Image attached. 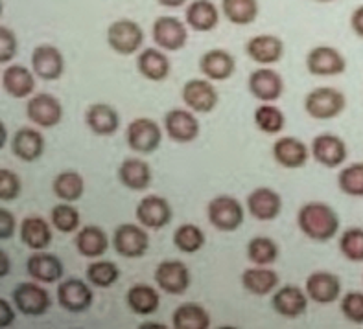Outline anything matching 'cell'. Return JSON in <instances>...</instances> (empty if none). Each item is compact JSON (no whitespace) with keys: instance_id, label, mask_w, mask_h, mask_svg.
Masks as SVG:
<instances>
[{"instance_id":"cell-24","label":"cell","mask_w":363,"mask_h":329,"mask_svg":"<svg viewBox=\"0 0 363 329\" xmlns=\"http://www.w3.org/2000/svg\"><path fill=\"white\" fill-rule=\"evenodd\" d=\"M272 155L279 166L286 169H299L308 162L310 151L306 144L295 137H282L273 144Z\"/></svg>"},{"instance_id":"cell-36","label":"cell","mask_w":363,"mask_h":329,"mask_svg":"<svg viewBox=\"0 0 363 329\" xmlns=\"http://www.w3.org/2000/svg\"><path fill=\"white\" fill-rule=\"evenodd\" d=\"M125 304L135 315H153L161 306V296L157 289L146 284H137L125 294Z\"/></svg>"},{"instance_id":"cell-48","label":"cell","mask_w":363,"mask_h":329,"mask_svg":"<svg viewBox=\"0 0 363 329\" xmlns=\"http://www.w3.org/2000/svg\"><path fill=\"white\" fill-rule=\"evenodd\" d=\"M17 35L13 33V30H9L8 26L2 24V26H0V63H9V61L17 55Z\"/></svg>"},{"instance_id":"cell-42","label":"cell","mask_w":363,"mask_h":329,"mask_svg":"<svg viewBox=\"0 0 363 329\" xmlns=\"http://www.w3.org/2000/svg\"><path fill=\"white\" fill-rule=\"evenodd\" d=\"M85 278L91 285L98 289H107L115 285L120 278V269L113 261H94L85 270Z\"/></svg>"},{"instance_id":"cell-10","label":"cell","mask_w":363,"mask_h":329,"mask_svg":"<svg viewBox=\"0 0 363 329\" xmlns=\"http://www.w3.org/2000/svg\"><path fill=\"white\" fill-rule=\"evenodd\" d=\"M57 304L69 313H85L94 302L92 289L83 279L67 278L57 285Z\"/></svg>"},{"instance_id":"cell-6","label":"cell","mask_w":363,"mask_h":329,"mask_svg":"<svg viewBox=\"0 0 363 329\" xmlns=\"http://www.w3.org/2000/svg\"><path fill=\"white\" fill-rule=\"evenodd\" d=\"M152 37L161 50L166 52H179L183 50L189 42V32L186 24L177 17L172 15H162L157 17L152 28Z\"/></svg>"},{"instance_id":"cell-1","label":"cell","mask_w":363,"mask_h":329,"mask_svg":"<svg viewBox=\"0 0 363 329\" xmlns=\"http://www.w3.org/2000/svg\"><path fill=\"white\" fill-rule=\"evenodd\" d=\"M299 230L312 241H330L340 230V217L327 202H306L297 214Z\"/></svg>"},{"instance_id":"cell-12","label":"cell","mask_w":363,"mask_h":329,"mask_svg":"<svg viewBox=\"0 0 363 329\" xmlns=\"http://www.w3.org/2000/svg\"><path fill=\"white\" fill-rule=\"evenodd\" d=\"M155 282L162 293L179 296L190 287V270L183 261L164 260L157 265Z\"/></svg>"},{"instance_id":"cell-43","label":"cell","mask_w":363,"mask_h":329,"mask_svg":"<svg viewBox=\"0 0 363 329\" xmlns=\"http://www.w3.org/2000/svg\"><path fill=\"white\" fill-rule=\"evenodd\" d=\"M50 223L57 232L72 233L79 229L82 215H79L78 208L72 206V202L55 204L50 212Z\"/></svg>"},{"instance_id":"cell-3","label":"cell","mask_w":363,"mask_h":329,"mask_svg":"<svg viewBox=\"0 0 363 329\" xmlns=\"http://www.w3.org/2000/svg\"><path fill=\"white\" fill-rule=\"evenodd\" d=\"M207 217L212 226L220 232H235L244 223L245 212L242 202L235 197L218 195L208 202Z\"/></svg>"},{"instance_id":"cell-26","label":"cell","mask_w":363,"mask_h":329,"mask_svg":"<svg viewBox=\"0 0 363 329\" xmlns=\"http://www.w3.org/2000/svg\"><path fill=\"white\" fill-rule=\"evenodd\" d=\"M199 70L211 81H225L236 70V61L233 54L221 48H214L201 55L199 59Z\"/></svg>"},{"instance_id":"cell-51","label":"cell","mask_w":363,"mask_h":329,"mask_svg":"<svg viewBox=\"0 0 363 329\" xmlns=\"http://www.w3.org/2000/svg\"><path fill=\"white\" fill-rule=\"evenodd\" d=\"M350 28L359 39H363V4L358 6L350 15Z\"/></svg>"},{"instance_id":"cell-50","label":"cell","mask_w":363,"mask_h":329,"mask_svg":"<svg viewBox=\"0 0 363 329\" xmlns=\"http://www.w3.org/2000/svg\"><path fill=\"white\" fill-rule=\"evenodd\" d=\"M15 322V311L11 309L9 302L6 298H0V328H8L13 325Z\"/></svg>"},{"instance_id":"cell-47","label":"cell","mask_w":363,"mask_h":329,"mask_svg":"<svg viewBox=\"0 0 363 329\" xmlns=\"http://www.w3.org/2000/svg\"><path fill=\"white\" fill-rule=\"evenodd\" d=\"M21 192H23L21 177L11 169H0V199H2V202L15 201V199H18Z\"/></svg>"},{"instance_id":"cell-23","label":"cell","mask_w":363,"mask_h":329,"mask_svg":"<svg viewBox=\"0 0 363 329\" xmlns=\"http://www.w3.org/2000/svg\"><path fill=\"white\" fill-rule=\"evenodd\" d=\"M247 212L258 221H273L282 210L281 195L272 187H257L245 199Z\"/></svg>"},{"instance_id":"cell-14","label":"cell","mask_w":363,"mask_h":329,"mask_svg":"<svg viewBox=\"0 0 363 329\" xmlns=\"http://www.w3.org/2000/svg\"><path fill=\"white\" fill-rule=\"evenodd\" d=\"M137 221L143 224L144 229L150 230H161L168 226L174 217L170 202L166 201L161 195H146L143 201L137 204Z\"/></svg>"},{"instance_id":"cell-34","label":"cell","mask_w":363,"mask_h":329,"mask_svg":"<svg viewBox=\"0 0 363 329\" xmlns=\"http://www.w3.org/2000/svg\"><path fill=\"white\" fill-rule=\"evenodd\" d=\"M279 285V275L267 265H255L242 275V287L253 296H267Z\"/></svg>"},{"instance_id":"cell-38","label":"cell","mask_w":363,"mask_h":329,"mask_svg":"<svg viewBox=\"0 0 363 329\" xmlns=\"http://www.w3.org/2000/svg\"><path fill=\"white\" fill-rule=\"evenodd\" d=\"M221 11L230 24L247 26L258 18L260 4L258 0H221Z\"/></svg>"},{"instance_id":"cell-7","label":"cell","mask_w":363,"mask_h":329,"mask_svg":"<svg viewBox=\"0 0 363 329\" xmlns=\"http://www.w3.org/2000/svg\"><path fill=\"white\" fill-rule=\"evenodd\" d=\"M162 140V131L155 120L152 118H135L128 125L125 131V142L137 153L152 155L159 149Z\"/></svg>"},{"instance_id":"cell-37","label":"cell","mask_w":363,"mask_h":329,"mask_svg":"<svg viewBox=\"0 0 363 329\" xmlns=\"http://www.w3.org/2000/svg\"><path fill=\"white\" fill-rule=\"evenodd\" d=\"M54 195L63 202H78L85 193V180L78 171H61L52 183Z\"/></svg>"},{"instance_id":"cell-28","label":"cell","mask_w":363,"mask_h":329,"mask_svg":"<svg viewBox=\"0 0 363 329\" xmlns=\"http://www.w3.org/2000/svg\"><path fill=\"white\" fill-rule=\"evenodd\" d=\"M85 124L98 137H113L120 127V116L109 103H92L85 112Z\"/></svg>"},{"instance_id":"cell-30","label":"cell","mask_w":363,"mask_h":329,"mask_svg":"<svg viewBox=\"0 0 363 329\" xmlns=\"http://www.w3.org/2000/svg\"><path fill=\"white\" fill-rule=\"evenodd\" d=\"M137 70L140 76L150 81H164L170 76L172 63L168 59V55L162 50L157 48H146L138 54L137 57Z\"/></svg>"},{"instance_id":"cell-16","label":"cell","mask_w":363,"mask_h":329,"mask_svg":"<svg viewBox=\"0 0 363 329\" xmlns=\"http://www.w3.org/2000/svg\"><path fill=\"white\" fill-rule=\"evenodd\" d=\"M312 156L328 169L340 168L349 156V149L343 138L337 134L323 133L312 140Z\"/></svg>"},{"instance_id":"cell-54","label":"cell","mask_w":363,"mask_h":329,"mask_svg":"<svg viewBox=\"0 0 363 329\" xmlns=\"http://www.w3.org/2000/svg\"><path fill=\"white\" fill-rule=\"evenodd\" d=\"M6 146V127H4V124H2V146L0 147H4Z\"/></svg>"},{"instance_id":"cell-31","label":"cell","mask_w":363,"mask_h":329,"mask_svg":"<svg viewBox=\"0 0 363 329\" xmlns=\"http://www.w3.org/2000/svg\"><path fill=\"white\" fill-rule=\"evenodd\" d=\"M52 223L45 221L43 217H37V215H30L21 223V241L24 243V247H28L30 250H45V248L50 247L52 238Z\"/></svg>"},{"instance_id":"cell-29","label":"cell","mask_w":363,"mask_h":329,"mask_svg":"<svg viewBox=\"0 0 363 329\" xmlns=\"http://www.w3.org/2000/svg\"><path fill=\"white\" fill-rule=\"evenodd\" d=\"M186 26L194 32H212L220 23V11L212 0H192L184 13Z\"/></svg>"},{"instance_id":"cell-17","label":"cell","mask_w":363,"mask_h":329,"mask_svg":"<svg viewBox=\"0 0 363 329\" xmlns=\"http://www.w3.org/2000/svg\"><path fill=\"white\" fill-rule=\"evenodd\" d=\"M32 70L43 81H55L65 72V57L54 45H39L32 52Z\"/></svg>"},{"instance_id":"cell-21","label":"cell","mask_w":363,"mask_h":329,"mask_svg":"<svg viewBox=\"0 0 363 329\" xmlns=\"http://www.w3.org/2000/svg\"><path fill=\"white\" fill-rule=\"evenodd\" d=\"M308 294L297 285H284L275 291L272 298V307L284 318H299L308 309Z\"/></svg>"},{"instance_id":"cell-25","label":"cell","mask_w":363,"mask_h":329,"mask_svg":"<svg viewBox=\"0 0 363 329\" xmlns=\"http://www.w3.org/2000/svg\"><path fill=\"white\" fill-rule=\"evenodd\" d=\"M35 72L28 70L23 64H9L2 72V87L8 96L24 100L35 91Z\"/></svg>"},{"instance_id":"cell-33","label":"cell","mask_w":363,"mask_h":329,"mask_svg":"<svg viewBox=\"0 0 363 329\" xmlns=\"http://www.w3.org/2000/svg\"><path fill=\"white\" fill-rule=\"evenodd\" d=\"M109 236L96 224H87L76 236V248L83 258L96 260L109 250Z\"/></svg>"},{"instance_id":"cell-46","label":"cell","mask_w":363,"mask_h":329,"mask_svg":"<svg viewBox=\"0 0 363 329\" xmlns=\"http://www.w3.org/2000/svg\"><path fill=\"white\" fill-rule=\"evenodd\" d=\"M341 313L347 321L356 325H363V293L350 291L341 298Z\"/></svg>"},{"instance_id":"cell-15","label":"cell","mask_w":363,"mask_h":329,"mask_svg":"<svg viewBox=\"0 0 363 329\" xmlns=\"http://www.w3.org/2000/svg\"><path fill=\"white\" fill-rule=\"evenodd\" d=\"M164 131L175 144H190L198 140L201 125L192 110L172 109L164 116Z\"/></svg>"},{"instance_id":"cell-55","label":"cell","mask_w":363,"mask_h":329,"mask_svg":"<svg viewBox=\"0 0 363 329\" xmlns=\"http://www.w3.org/2000/svg\"><path fill=\"white\" fill-rule=\"evenodd\" d=\"M315 2H323V4H327V2H334V0H315Z\"/></svg>"},{"instance_id":"cell-52","label":"cell","mask_w":363,"mask_h":329,"mask_svg":"<svg viewBox=\"0 0 363 329\" xmlns=\"http://www.w3.org/2000/svg\"><path fill=\"white\" fill-rule=\"evenodd\" d=\"M0 260H2V270H0V278H6L9 272V269H11V265H9V258L8 254H6L4 250L0 252Z\"/></svg>"},{"instance_id":"cell-45","label":"cell","mask_w":363,"mask_h":329,"mask_svg":"<svg viewBox=\"0 0 363 329\" xmlns=\"http://www.w3.org/2000/svg\"><path fill=\"white\" fill-rule=\"evenodd\" d=\"M340 252L350 263H363V229H349L341 233Z\"/></svg>"},{"instance_id":"cell-44","label":"cell","mask_w":363,"mask_h":329,"mask_svg":"<svg viewBox=\"0 0 363 329\" xmlns=\"http://www.w3.org/2000/svg\"><path fill=\"white\" fill-rule=\"evenodd\" d=\"M337 186L345 195L363 197V162H352L337 175Z\"/></svg>"},{"instance_id":"cell-32","label":"cell","mask_w":363,"mask_h":329,"mask_svg":"<svg viewBox=\"0 0 363 329\" xmlns=\"http://www.w3.org/2000/svg\"><path fill=\"white\" fill-rule=\"evenodd\" d=\"M152 168L140 158H125L118 168L120 184L131 192H143L152 184Z\"/></svg>"},{"instance_id":"cell-2","label":"cell","mask_w":363,"mask_h":329,"mask_svg":"<svg viewBox=\"0 0 363 329\" xmlns=\"http://www.w3.org/2000/svg\"><path fill=\"white\" fill-rule=\"evenodd\" d=\"M347 98L334 87H318L304 98V110L313 120H334L345 110Z\"/></svg>"},{"instance_id":"cell-35","label":"cell","mask_w":363,"mask_h":329,"mask_svg":"<svg viewBox=\"0 0 363 329\" xmlns=\"http://www.w3.org/2000/svg\"><path fill=\"white\" fill-rule=\"evenodd\" d=\"M172 325L175 329H208L211 315L201 304L184 302L179 307H175L172 315Z\"/></svg>"},{"instance_id":"cell-11","label":"cell","mask_w":363,"mask_h":329,"mask_svg":"<svg viewBox=\"0 0 363 329\" xmlns=\"http://www.w3.org/2000/svg\"><path fill=\"white\" fill-rule=\"evenodd\" d=\"M26 116L32 124L43 129H52L63 120V105L52 94H35L26 101Z\"/></svg>"},{"instance_id":"cell-22","label":"cell","mask_w":363,"mask_h":329,"mask_svg":"<svg viewBox=\"0 0 363 329\" xmlns=\"http://www.w3.org/2000/svg\"><path fill=\"white\" fill-rule=\"evenodd\" d=\"M245 54L258 64H275L284 55V42L272 33L255 35L245 42Z\"/></svg>"},{"instance_id":"cell-40","label":"cell","mask_w":363,"mask_h":329,"mask_svg":"<svg viewBox=\"0 0 363 329\" xmlns=\"http://www.w3.org/2000/svg\"><path fill=\"white\" fill-rule=\"evenodd\" d=\"M255 125L262 133L277 134L281 133L286 125V116L281 109L273 103H262L255 109Z\"/></svg>"},{"instance_id":"cell-39","label":"cell","mask_w":363,"mask_h":329,"mask_svg":"<svg viewBox=\"0 0 363 329\" xmlns=\"http://www.w3.org/2000/svg\"><path fill=\"white\" fill-rule=\"evenodd\" d=\"M205 245V233L198 224L184 223L174 232V247L184 254H196Z\"/></svg>"},{"instance_id":"cell-49","label":"cell","mask_w":363,"mask_h":329,"mask_svg":"<svg viewBox=\"0 0 363 329\" xmlns=\"http://www.w3.org/2000/svg\"><path fill=\"white\" fill-rule=\"evenodd\" d=\"M15 233V217L6 208L0 210V239H11Z\"/></svg>"},{"instance_id":"cell-41","label":"cell","mask_w":363,"mask_h":329,"mask_svg":"<svg viewBox=\"0 0 363 329\" xmlns=\"http://www.w3.org/2000/svg\"><path fill=\"white\" fill-rule=\"evenodd\" d=\"M279 258V245L267 236H257L247 243V260L255 265H272Z\"/></svg>"},{"instance_id":"cell-5","label":"cell","mask_w":363,"mask_h":329,"mask_svg":"<svg viewBox=\"0 0 363 329\" xmlns=\"http://www.w3.org/2000/svg\"><path fill=\"white\" fill-rule=\"evenodd\" d=\"M113 248L118 256L128 260L143 258L150 248V236L140 223H124L113 233Z\"/></svg>"},{"instance_id":"cell-20","label":"cell","mask_w":363,"mask_h":329,"mask_svg":"<svg viewBox=\"0 0 363 329\" xmlns=\"http://www.w3.org/2000/svg\"><path fill=\"white\" fill-rule=\"evenodd\" d=\"M26 272L39 284H54L65 275L63 261L46 250H35L26 261Z\"/></svg>"},{"instance_id":"cell-19","label":"cell","mask_w":363,"mask_h":329,"mask_svg":"<svg viewBox=\"0 0 363 329\" xmlns=\"http://www.w3.org/2000/svg\"><path fill=\"white\" fill-rule=\"evenodd\" d=\"M249 92L257 98L258 101L272 103L282 96L284 92V79L279 72L272 69H258L251 72L247 81Z\"/></svg>"},{"instance_id":"cell-13","label":"cell","mask_w":363,"mask_h":329,"mask_svg":"<svg viewBox=\"0 0 363 329\" xmlns=\"http://www.w3.org/2000/svg\"><path fill=\"white\" fill-rule=\"evenodd\" d=\"M181 98H183L184 105L198 115H208L218 105V92L211 79H190V81H186L183 91H181Z\"/></svg>"},{"instance_id":"cell-8","label":"cell","mask_w":363,"mask_h":329,"mask_svg":"<svg viewBox=\"0 0 363 329\" xmlns=\"http://www.w3.org/2000/svg\"><path fill=\"white\" fill-rule=\"evenodd\" d=\"M13 304L18 311L26 316L45 315L52 306V298L39 282H23L13 289Z\"/></svg>"},{"instance_id":"cell-27","label":"cell","mask_w":363,"mask_h":329,"mask_svg":"<svg viewBox=\"0 0 363 329\" xmlns=\"http://www.w3.org/2000/svg\"><path fill=\"white\" fill-rule=\"evenodd\" d=\"M11 151L23 162L39 161L45 153V138L32 127H21L11 138Z\"/></svg>"},{"instance_id":"cell-4","label":"cell","mask_w":363,"mask_h":329,"mask_svg":"<svg viewBox=\"0 0 363 329\" xmlns=\"http://www.w3.org/2000/svg\"><path fill=\"white\" fill-rule=\"evenodd\" d=\"M144 30L131 18H118L107 28V45L118 55H133L143 48Z\"/></svg>"},{"instance_id":"cell-53","label":"cell","mask_w":363,"mask_h":329,"mask_svg":"<svg viewBox=\"0 0 363 329\" xmlns=\"http://www.w3.org/2000/svg\"><path fill=\"white\" fill-rule=\"evenodd\" d=\"M159 4L164 6V8H181V6L186 4V0H157Z\"/></svg>"},{"instance_id":"cell-9","label":"cell","mask_w":363,"mask_h":329,"mask_svg":"<svg viewBox=\"0 0 363 329\" xmlns=\"http://www.w3.org/2000/svg\"><path fill=\"white\" fill-rule=\"evenodd\" d=\"M306 70L312 76H323V78L340 76L347 70V59L334 46H315L306 55Z\"/></svg>"},{"instance_id":"cell-18","label":"cell","mask_w":363,"mask_h":329,"mask_svg":"<svg viewBox=\"0 0 363 329\" xmlns=\"http://www.w3.org/2000/svg\"><path fill=\"white\" fill-rule=\"evenodd\" d=\"M304 291L308 294L312 302L319 306H328L334 304L341 294V282L336 275L327 272V270H318L306 278L304 282Z\"/></svg>"}]
</instances>
